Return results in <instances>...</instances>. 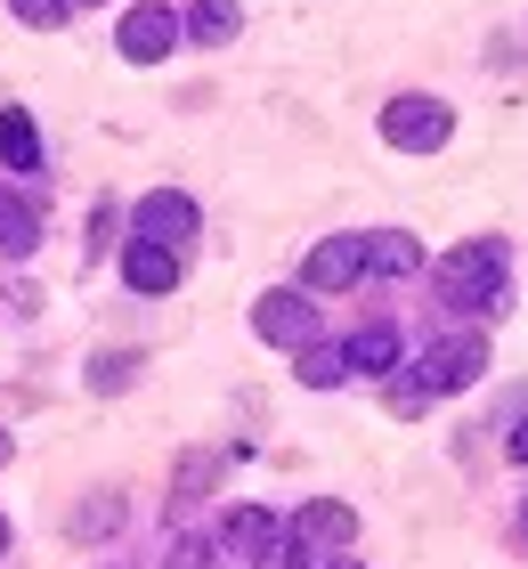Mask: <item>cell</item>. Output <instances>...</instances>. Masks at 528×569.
<instances>
[{
    "mask_svg": "<svg viewBox=\"0 0 528 569\" xmlns=\"http://www.w3.org/2000/svg\"><path fill=\"white\" fill-rule=\"evenodd\" d=\"M505 237H471L439 261V301L456 309H505Z\"/></svg>",
    "mask_w": 528,
    "mask_h": 569,
    "instance_id": "1",
    "label": "cell"
},
{
    "mask_svg": "<svg viewBox=\"0 0 528 569\" xmlns=\"http://www.w3.org/2000/svg\"><path fill=\"white\" fill-rule=\"evenodd\" d=\"M480 367H488V342H480V333H447V342H431V350L415 358V391H422V399L471 391V382H480Z\"/></svg>",
    "mask_w": 528,
    "mask_h": 569,
    "instance_id": "2",
    "label": "cell"
},
{
    "mask_svg": "<svg viewBox=\"0 0 528 569\" xmlns=\"http://www.w3.org/2000/svg\"><path fill=\"white\" fill-rule=\"evenodd\" d=\"M382 139L407 147V154H439L447 139H456V114H447L439 98L407 90V98H390V107H382Z\"/></svg>",
    "mask_w": 528,
    "mask_h": 569,
    "instance_id": "3",
    "label": "cell"
},
{
    "mask_svg": "<svg viewBox=\"0 0 528 569\" xmlns=\"http://www.w3.org/2000/svg\"><path fill=\"white\" fill-rule=\"evenodd\" d=\"M252 333H260V342H277V350H309L317 342V309L301 293H260L252 301Z\"/></svg>",
    "mask_w": 528,
    "mask_h": 569,
    "instance_id": "4",
    "label": "cell"
},
{
    "mask_svg": "<svg viewBox=\"0 0 528 569\" xmlns=\"http://www.w3.org/2000/svg\"><path fill=\"white\" fill-rule=\"evenodd\" d=\"M196 196H179V188H155V196H139V237H155V244H171V252H188V237H196Z\"/></svg>",
    "mask_w": 528,
    "mask_h": 569,
    "instance_id": "5",
    "label": "cell"
},
{
    "mask_svg": "<svg viewBox=\"0 0 528 569\" xmlns=\"http://www.w3.org/2000/svg\"><path fill=\"white\" fill-rule=\"evenodd\" d=\"M114 41H122V58H130V66H155V58H171V49H179V17L147 0V9H130V17H122V33H114Z\"/></svg>",
    "mask_w": 528,
    "mask_h": 569,
    "instance_id": "6",
    "label": "cell"
},
{
    "mask_svg": "<svg viewBox=\"0 0 528 569\" xmlns=\"http://www.w3.org/2000/svg\"><path fill=\"white\" fill-rule=\"evenodd\" d=\"M301 277H309V293H341V284H358L366 277V237H326L309 252Z\"/></svg>",
    "mask_w": 528,
    "mask_h": 569,
    "instance_id": "7",
    "label": "cell"
},
{
    "mask_svg": "<svg viewBox=\"0 0 528 569\" xmlns=\"http://www.w3.org/2000/svg\"><path fill=\"white\" fill-rule=\"evenodd\" d=\"M122 277H130V293H171V284H179V252L155 244V237H139V244L122 252Z\"/></svg>",
    "mask_w": 528,
    "mask_h": 569,
    "instance_id": "8",
    "label": "cell"
},
{
    "mask_svg": "<svg viewBox=\"0 0 528 569\" xmlns=\"http://www.w3.org/2000/svg\"><path fill=\"white\" fill-rule=\"evenodd\" d=\"M293 537H301V546H350V537H358V512L333 505V497H317V505L293 512Z\"/></svg>",
    "mask_w": 528,
    "mask_h": 569,
    "instance_id": "9",
    "label": "cell"
},
{
    "mask_svg": "<svg viewBox=\"0 0 528 569\" xmlns=\"http://www.w3.org/2000/svg\"><path fill=\"white\" fill-rule=\"evenodd\" d=\"M33 244H41V212H33L17 188H0V252H9V261H24Z\"/></svg>",
    "mask_w": 528,
    "mask_h": 569,
    "instance_id": "10",
    "label": "cell"
},
{
    "mask_svg": "<svg viewBox=\"0 0 528 569\" xmlns=\"http://www.w3.org/2000/svg\"><path fill=\"white\" fill-rule=\"evenodd\" d=\"M341 358H350V375H390L399 367V333L390 326H358L350 342H341Z\"/></svg>",
    "mask_w": 528,
    "mask_h": 569,
    "instance_id": "11",
    "label": "cell"
},
{
    "mask_svg": "<svg viewBox=\"0 0 528 569\" xmlns=\"http://www.w3.org/2000/svg\"><path fill=\"white\" fill-rule=\"evenodd\" d=\"M0 163H9V171H41V131H33L24 107L0 114Z\"/></svg>",
    "mask_w": 528,
    "mask_h": 569,
    "instance_id": "12",
    "label": "cell"
},
{
    "mask_svg": "<svg viewBox=\"0 0 528 569\" xmlns=\"http://www.w3.org/2000/svg\"><path fill=\"white\" fill-rule=\"evenodd\" d=\"M366 269H382V277H415V269H422V244L399 237V228H382V237H366Z\"/></svg>",
    "mask_w": 528,
    "mask_h": 569,
    "instance_id": "13",
    "label": "cell"
},
{
    "mask_svg": "<svg viewBox=\"0 0 528 569\" xmlns=\"http://www.w3.org/2000/svg\"><path fill=\"white\" fill-rule=\"evenodd\" d=\"M236 24H245V9H236V0H196V17H188V33H196V41H211V49H220V41H236Z\"/></svg>",
    "mask_w": 528,
    "mask_h": 569,
    "instance_id": "14",
    "label": "cell"
},
{
    "mask_svg": "<svg viewBox=\"0 0 528 569\" xmlns=\"http://www.w3.org/2000/svg\"><path fill=\"white\" fill-rule=\"evenodd\" d=\"M228 553H260V546H269V537H277V521H269V512H260V505H245V512H228Z\"/></svg>",
    "mask_w": 528,
    "mask_h": 569,
    "instance_id": "15",
    "label": "cell"
},
{
    "mask_svg": "<svg viewBox=\"0 0 528 569\" xmlns=\"http://www.w3.org/2000/svg\"><path fill=\"white\" fill-rule=\"evenodd\" d=\"M341 375H350V358H341V350H326V342L301 350V382H309V391H333Z\"/></svg>",
    "mask_w": 528,
    "mask_h": 569,
    "instance_id": "16",
    "label": "cell"
},
{
    "mask_svg": "<svg viewBox=\"0 0 528 569\" xmlns=\"http://www.w3.org/2000/svg\"><path fill=\"white\" fill-rule=\"evenodd\" d=\"M252 561H260V569H309V546H301L293 529H277V537H269V546H260Z\"/></svg>",
    "mask_w": 528,
    "mask_h": 569,
    "instance_id": "17",
    "label": "cell"
},
{
    "mask_svg": "<svg viewBox=\"0 0 528 569\" xmlns=\"http://www.w3.org/2000/svg\"><path fill=\"white\" fill-rule=\"evenodd\" d=\"M9 9H17L24 24H33V33H58V24H66V9H73V0H9Z\"/></svg>",
    "mask_w": 528,
    "mask_h": 569,
    "instance_id": "18",
    "label": "cell"
},
{
    "mask_svg": "<svg viewBox=\"0 0 528 569\" xmlns=\"http://www.w3.org/2000/svg\"><path fill=\"white\" fill-rule=\"evenodd\" d=\"M130 375H139V358H130V350H114V358H98V367H90V391H122Z\"/></svg>",
    "mask_w": 528,
    "mask_h": 569,
    "instance_id": "19",
    "label": "cell"
},
{
    "mask_svg": "<svg viewBox=\"0 0 528 569\" xmlns=\"http://www.w3.org/2000/svg\"><path fill=\"white\" fill-rule=\"evenodd\" d=\"M114 521H122V505H90V512H73V529H82V537H90V529H114Z\"/></svg>",
    "mask_w": 528,
    "mask_h": 569,
    "instance_id": "20",
    "label": "cell"
},
{
    "mask_svg": "<svg viewBox=\"0 0 528 569\" xmlns=\"http://www.w3.org/2000/svg\"><path fill=\"white\" fill-rule=\"evenodd\" d=\"M505 456H512V463H528V416L512 423V439H505Z\"/></svg>",
    "mask_w": 528,
    "mask_h": 569,
    "instance_id": "21",
    "label": "cell"
},
{
    "mask_svg": "<svg viewBox=\"0 0 528 569\" xmlns=\"http://www.w3.org/2000/svg\"><path fill=\"white\" fill-rule=\"evenodd\" d=\"M0 553H9V521H0Z\"/></svg>",
    "mask_w": 528,
    "mask_h": 569,
    "instance_id": "22",
    "label": "cell"
},
{
    "mask_svg": "<svg viewBox=\"0 0 528 569\" xmlns=\"http://www.w3.org/2000/svg\"><path fill=\"white\" fill-rule=\"evenodd\" d=\"M0 463H9V431H0Z\"/></svg>",
    "mask_w": 528,
    "mask_h": 569,
    "instance_id": "23",
    "label": "cell"
},
{
    "mask_svg": "<svg viewBox=\"0 0 528 569\" xmlns=\"http://www.w3.org/2000/svg\"><path fill=\"white\" fill-rule=\"evenodd\" d=\"M73 9H98V0H73Z\"/></svg>",
    "mask_w": 528,
    "mask_h": 569,
    "instance_id": "24",
    "label": "cell"
},
{
    "mask_svg": "<svg viewBox=\"0 0 528 569\" xmlns=\"http://www.w3.org/2000/svg\"><path fill=\"white\" fill-rule=\"evenodd\" d=\"M333 569H358V561H333Z\"/></svg>",
    "mask_w": 528,
    "mask_h": 569,
    "instance_id": "25",
    "label": "cell"
}]
</instances>
